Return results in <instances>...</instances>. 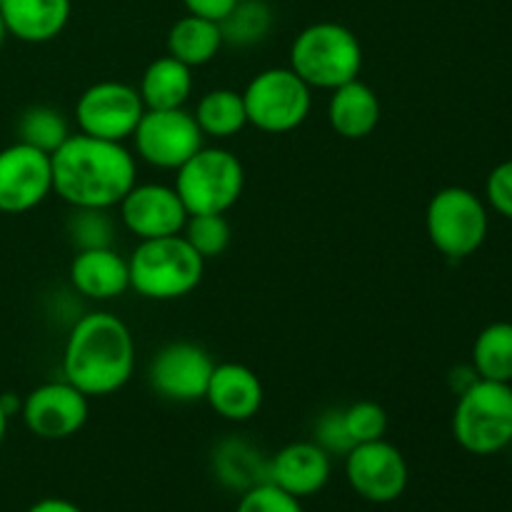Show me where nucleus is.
Returning a JSON list of instances; mask_svg holds the SVG:
<instances>
[{"label": "nucleus", "instance_id": "nucleus-1", "mask_svg": "<svg viewBox=\"0 0 512 512\" xmlns=\"http://www.w3.org/2000/svg\"><path fill=\"white\" fill-rule=\"evenodd\" d=\"M53 193L70 208H118L138 183L135 155L123 143L70 135L53 155Z\"/></svg>", "mask_w": 512, "mask_h": 512}, {"label": "nucleus", "instance_id": "nucleus-2", "mask_svg": "<svg viewBox=\"0 0 512 512\" xmlns=\"http://www.w3.org/2000/svg\"><path fill=\"white\" fill-rule=\"evenodd\" d=\"M135 373V340L125 320L95 310L70 328L63 350V380L88 398H105Z\"/></svg>", "mask_w": 512, "mask_h": 512}, {"label": "nucleus", "instance_id": "nucleus-3", "mask_svg": "<svg viewBox=\"0 0 512 512\" xmlns=\"http://www.w3.org/2000/svg\"><path fill=\"white\" fill-rule=\"evenodd\" d=\"M290 68L315 90H335L363 70V45L348 25L320 20L295 35Z\"/></svg>", "mask_w": 512, "mask_h": 512}, {"label": "nucleus", "instance_id": "nucleus-4", "mask_svg": "<svg viewBox=\"0 0 512 512\" xmlns=\"http://www.w3.org/2000/svg\"><path fill=\"white\" fill-rule=\"evenodd\" d=\"M130 288L148 300H178L193 293L205 273V260L183 238L140 240L128 258Z\"/></svg>", "mask_w": 512, "mask_h": 512}, {"label": "nucleus", "instance_id": "nucleus-5", "mask_svg": "<svg viewBox=\"0 0 512 512\" xmlns=\"http://www.w3.org/2000/svg\"><path fill=\"white\" fill-rule=\"evenodd\" d=\"M453 438L465 453L495 455L512 443V383L475 378L458 393Z\"/></svg>", "mask_w": 512, "mask_h": 512}, {"label": "nucleus", "instance_id": "nucleus-6", "mask_svg": "<svg viewBox=\"0 0 512 512\" xmlns=\"http://www.w3.org/2000/svg\"><path fill=\"white\" fill-rule=\"evenodd\" d=\"M175 193L188 215H225L240 200L245 188V168L228 148H203L175 170Z\"/></svg>", "mask_w": 512, "mask_h": 512}, {"label": "nucleus", "instance_id": "nucleus-7", "mask_svg": "<svg viewBox=\"0 0 512 512\" xmlns=\"http://www.w3.org/2000/svg\"><path fill=\"white\" fill-rule=\"evenodd\" d=\"M488 208L473 190L448 185L430 198L425 210V230L438 253L463 260L478 253L488 238Z\"/></svg>", "mask_w": 512, "mask_h": 512}, {"label": "nucleus", "instance_id": "nucleus-8", "mask_svg": "<svg viewBox=\"0 0 512 512\" xmlns=\"http://www.w3.org/2000/svg\"><path fill=\"white\" fill-rule=\"evenodd\" d=\"M248 125L280 135L300 128L313 108V88L293 68L260 70L243 90Z\"/></svg>", "mask_w": 512, "mask_h": 512}, {"label": "nucleus", "instance_id": "nucleus-9", "mask_svg": "<svg viewBox=\"0 0 512 512\" xmlns=\"http://www.w3.org/2000/svg\"><path fill=\"white\" fill-rule=\"evenodd\" d=\"M145 113L138 88L123 80H100L88 85L75 103V123L90 138L125 143L133 138Z\"/></svg>", "mask_w": 512, "mask_h": 512}, {"label": "nucleus", "instance_id": "nucleus-10", "mask_svg": "<svg viewBox=\"0 0 512 512\" xmlns=\"http://www.w3.org/2000/svg\"><path fill=\"white\" fill-rule=\"evenodd\" d=\"M140 160L160 170H178L205 145L193 113L185 108L145 110L133 133Z\"/></svg>", "mask_w": 512, "mask_h": 512}, {"label": "nucleus", "instance_id": "nucleus-11", "mask_svg": "<svg viewBox=\"0 0 512 512\" xmlns=\"http://www.w3.org/2000/svg\"><path fill=\"white\" fill-rule=\"evenodd\" d=\"M345 480L368 503H395L408 488V460L385 438L353 445L345 455Z\"/></svg>", "mask_w": 512, "mask_h": 512}, {"label": "nucleus", "instance_id": "nucleus-12", "mask_svg": "<svg viewBox=\"0 0 512 512\" xmlns=\"http://www.w3.org/2000/svg\"><path fill=\"white\" fill-rule=\"evenodd\" d=\"M213 368V358L203 345L175 340L153 355L148 383L160 398L170 403H198L205 400Z\"/></svg>", "mask_w": 512, "mask_h": 512}, {"label": "nucleus", "instance_id": "nucleus-13", "mask_svg": "<svg viewBox=\"0 0 512 512\" xmlns=\"http://www.w3.org/2000/svg\"><path fill=\"white\" fill-rule=\"evenodd\" d=\"M20 415L35 438L68 440L88 423L90 398L68 380H55L30 390L20 405Z\"/></svg>", "mask_w": 512, "mask_h": 512}, {"label": "nucleus", "instance_id": "nucleus-14", "mask_svg": "<svg viewBox=\"0 0 512 512\" xmlns=\"http://www.w3.org/2000/svg\"><path fill=\"white\" fill-rule=\"evenodd\" d=\"M53 193L50 155L25 143L0 150V213L20 215Z\"/></svg>", "mask_w": 512, "mask_h": 512}, {"label": "nucleus", "instance_id": "nucleus-15", "mask_svg": "<svg viewBox=\"0 0 512 512\" xmlns=\"http://www.w3.org/2000/svg\"><path fill=\"white\" fill-rule=\"evenodd\" d=\"M120 223L138 240L168 238L183 233L188 210L173 185L135 183L118 203Z\"/></svg>", "mask_w": 512, "mask_h": 512}, {"label": "nucleus", "instance_id": "nucleus-16", "mask_svg": "<svg viewBox=\"0 0 512 512\" xmlns=\"http://www.w3.org/2000/svg\"><path fill=\"white\" fill-rule=\"evenodd\" d=\"M333 475V455L315 440H298L280 448L268 463V480L298 500L318 495Z\"/></svg>", "mask_w": 512, "mask_h": 512}, {"label": "nucleus", "instance_id": "nucleus-17", "mask_svg": "<svg viewBox=\"0 0 512 512\" xmlns=\"http://www.w3.org/2000/svg\"><path fill=\"white\" fill-rule=\"evenodd\" d=\"M263 383L243 363H220L213 368L205 403L223 420L230 423H248L263 408Z\"/></svg>", "mask_w": 512, "mask_h": 512}, {"label": "nucleus", "instance_id": "nucleus-18", "mask_svg": "<svg viewBox=\"0 0 512 512\" xmlns=\"http://www.w3.org/2000/svg\"><path fill=\"white\" fill-rule=\"evenodd\" d=\"M70 283L88 300L120 298L130 288L128 258L115 248L78 250L70 263Z\"/></svg>", "mask_w": 512, "mask_h": 512}, {"label": "nucleus", "instance_id": "nucleus-19", "mask_svg": "<svg viewBox=\"0 0 512 512\" xmlns=\"http://www.w3.org/2000/svg\"><path fill=\"white\" fill-rule=\"evenodd\" d=\"M70 0H3L0 15L8 35L23 43H48L58 38L70 20Z\"/></svg>", "mask_w": 512, "mask_h": 512}, {"label": "nucleus", "instance_id": "nucleus-20", "mask_svg": "<svg viewBox=\"0 0 512 512\" xmlns=\"http://www.w3.org/2000/svg\"><path fill=\"white\" fill-rule=\"evenodd\" d=\"M328 123L345 140L368 138L380 123L378 93L360 78L330 90Z\"/></svg>", "mask_w": 512, "mask_h": 512}, {"label": "nucleus", "instance_id": "nucleus-21", "mask_svg": "<svg viewBox=\"0 0 512 512\" xmlns=\"http://www.w3.org/2000/svg\"><path fill=\"white\" fill-rule=\"evenodd\" d=\"M193 85V68L165 53L143 70L138 93L145 110H173L185 108L193 95Z\"/></svg>", "mask_w": 512, "mask_h": 512}, {"label": "nucleus", "instance_id": "nucleus-22", "mask_svg": "<svg viewBox=\"0 0 512 512\" xmlns=\"http://www.w3.org/2000/svg\"><path fill=\"white\" fill-rule=\"evenodd\" d=\"M168 55L185 63L188 68H200L215 60V55L223 48V33L215 20L200 18V15H183L175 20L168 30Z\"/></svg>", "mask_w": 512, "mask_h": 512}, {"label": "nucleus", "instance_id": "nucleus-23", "mask_svg": "<svg viewBox=\"0 0 512 512\" xmlns=\"http://www.w3.org/2000/svg\"><path fill=\"white\" fill-rule=\"evenodd\" d=\"M203 138L228 140L248 125L243 90L215 88L198 100L193 113Z\"/></svg>", "mask_w": 512, "mask_h": 512}, {"label": "nucleus", "instance_id": "nucleus-24", "mask_svg": "<svg viewBox=\"0 0 512 512\" xmlns=\"http://www.w3.org/2000/svg\"><path fill=\"white\" fill-rule=\"evenodd\" d=\"M473 370L478 378L512 383V323H490L473 343Z\"/></svg>", "mask_w": 512, "mask_h": 512}, {"label": "nucleus", "instance_id": "nucleus-25", "mask_svg": "<svg viewBox=\"0 0 512 512\" xmlns=\"http://www.w3.org/2000/svg\"><path fill=\"white\" fill-rule=\"evenodd\" d=\"M273 8L268 0H238L228 15L220 20L223 45L233 48H253L268 38L273 28Z\"/></svg>", "mask_w": 512, "mask_h": 512}, {"label": "nucleus", "instance_id": "nucleus-26", "mask_svg": "<svg viewBox=\"0 0 512 512\" xmlns=\"http://www.w3.org/2000/svg\"><path fill=\"white\" fill-rule=\"evenodd\" d=\"M70 125L60 110L50 105H33L18 118V140L53 155L70 138Z\"/></svg>", "mask_w": 512, "mask_h": 512}, {"label": "nucleus", "instance_id": "nucleus-27", "mask_svg": "<svg viewBox=\"0 0 512 512\" xmlns=\"http://www.w3.org/2000/svg\"><path fill=\"white\" fill-rule=\"evenodd\" d=\"M65 235L68 243L78 250L113 248L118 238V225L110 218V210L98 208H73L65 218Z\"/></svg>", "mask_w": 512, "mask_h": 512}, {"label": "nucleus", "instance_id": "nucleus-28", "mask_svg": "<svg viewBox=\"0 0 512 512\" xmlns=\"http://www.w3.org/2000/svg\"><path fill=\"white\" fill-rule=\"evenodd\" d=\"M215 468L228 485H240L243 490L268 480V463H260L258 453L243 440H228L215 453Z\"/></svg>", "mask_w": 512, "mask_h": 512}, {"label": "nucleus", "instance_id": "nucleus-29", "mask_svg": "<svg viewBox=\"0 0 512 512\" xmlns=\"http://www.w3.org/2000/svg\"><path fill=\"white\" fill-rule=\"evenodd\" d=\"M183 238L193 245L195 253L203 260L220 258L230 248L233 240V228L225 215L208 213V215H188L183 228Z\"/></svg>", "mask_w": 512, "mask_h": 512}, {"label": "nucleus", "instance_id": "nucleus-30", "mask_svg": "<svg viewBox=\"0 0 512 512\" xmlns=\"http://www.w3.org/2000/svg\"><path fill=\"white\" fill-rule=\"evenodd\" d=\"M343 425L353 445H360L385 438L390 420L383 405H378L375 400H358V403L343 408Z\"/></svg>", "mask_w": 512, "mask_h": 512}, {"label": "nucleus", "instance_id": "nucleus-31", "mask_svg": "<svg viewBox=\"0 0 512 512\" xmlns=\"http://www.w3.org/2000/svg\"><path fill=\"white\" fill-rule=\"evenodd\" d=\"M235 512H305L300 500L295 495L285 493L278 485L270 480L253 485V488L243 490Z\"/></svg>", "mask_w": 512, "mask_h": 512}, {"label": "nucleus", "instance_id": "nucleus-32", "mask_svg": "<svg viewBox=\"0 0 512 512\" xmlns=\"http://www.w3.org/2000/svg\"><path fill=\"white\" fill-rule=\"evenodd\" d=\"M485 198L495 213L512 220V160H505L490 170L488 183H485Z\"/></svg>", "mask_w": 512, "mask_h": 512}, {"label": "nucleus", "instance_id": "nucleus-33", "mask_svg": "<svg viewBox=\"0 0 512 512\" xmlns=\"http://www.w3.org/2000/svg\"><path fill=\"white\" fill-rule=\"evenodd\" d=\"M315 443L323 450H328L330 455H348V450L353 448V440L348 438L343 425V410H330L315 425Z\"/></svg>", "mask_w": 512, "mask_h": 512}, {"label": "nucleus", "instance_id": "nucleus-34", "mask_svg": "<svg viewBox=\"0 0 512 512\" xmlns=\"http://www.w3.org/2000/svg\"><path fill=\"white\" fill-rule=\"evenodd\" d=\"M235 3L238 0H183L190 15H200V18L215 20V23H220L233 10Z\"/></svg>", "mask_w": 512, "mask_h": 512}, {"label": "nucleus", "instance_id": "nucleus-35", "mask_svg": "<svg viewBox=\"0 0 512 512\" xmlns=\"http://www.w3.org/2000/svg\"><path fill=\"white\" fill-rule=\"evenodd\" d=\"M25 512H83L73 500H65V498H43L38 503L30 505Z\"/></svg>", "mask_w": 512, "mask_h": 512}, {"label": "nucleus", "instance_id": "nucleus-36", "mask_svg": "<svg viewBox=\"0 0 512 512\" xmlns=\"http://www.w3.org/2000/svg\"><path fill=\"white\" fill-rule=\"evenodd\" d=\"M8 420H10V415L5 413L3 403H0V445H3V440H5V433H8Z\"/></svg>", "mask_w": 512, "mask_h": 512}, {"label": "nucleus", "instance_id": "nucleus-37", "mask_svg": "<svg viewBox=\"0 0 512 512\" xmlns=\"http://www.w3.org/2000/svg\"><path fill=\"white\" fill-rule=\"evenodd\" d=\"M5 38H8V28H5V20H3V15H0V48H3Z\"/></svg>", "mask_w": 512, "mask_h": 512}, {"label": "nucleus", "instance_id": "nucleus-38", "mask_svg": "<svg viewBox=\"0 0 512 512\" xmlns=\"http://www.w3.org/2000/svg\"><path fill=\"white\" fill-rule=\"evenodd\" d=\"M0 3H3V0H0Z\"/></svg>", "mask_w": 512, "mask_h": 512}]
</instances>
